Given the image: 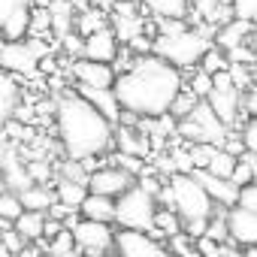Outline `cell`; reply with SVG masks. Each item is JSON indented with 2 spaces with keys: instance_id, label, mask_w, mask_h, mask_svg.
<instances>
[{
  "instance_id": "obj_28",
  "label": "cell",
  "mask_w": 257,
  "mask_h": 257,
  "mask_svg": "<svg viewBox=\"0 0 257 257\" xmlns=\"http://www.w3.org/2000/svg\"><path fill=\"white\" fill-rule=\"evenodd\" d=\"M25 212L28 209H25V203H22V197L16 191H7L4 197H0V218H4L7 224H16Z\"/></svg>"
},
{
  "instance_id": "obj_6",
  "label": "cell",
  "mask_w": 257,
  "mask_h": 257,
  "mask_svg": "<svg viewBox=\"0 0 257 257\" xmlns=\"http://www.w3.org/2000/svg\"><path fill=\"white\" fill-rule=\"evenodd\" d=\"M179 134L188 143H194V146H218V149H224V143L230 140L233 131L218 118V112L212 109V103L203 100L185 121H179Z\"/></svg>"
},
{
  "instance_id": "obj_24",
  "label": "cell",
  "mask_w": 257,
  "mask_h": 257,
  "mask_svg": "<svg viewBox=\"0 0 257 257\" xmlns=\"http://www.w3.org/2000/svg\"><path fill=\"white\" fill-rule=\"evenodd\" d=\"M46 224H49L46 212H25L13 227H16L28 242H43V239H46Z\"/></svg>"
},
{
  "instance_id": "obj_9",
  "label": "cell",
  "mask_w": 257,
  "mask_h": 257,
  "mask_svg": "<svg viewBox=\"0 0 257 257\" xmlns=\"http://www.w3.org/2000/svg\"><path fill=\"white\" fill-rule=\"evenodd\" d=\"M34 0H0V28L7 43H19L31 37Z\"/></svg>"
},
{
  "instance_id": "obj_20",
  "label": "cell",
  "mask_w": 257,
  "mask_h": 257,
  "mask_svg": "<svg viewBox=\"0 0 257 257\" xmlns=\"http://www.w3.org/2000/svg\"><path fill=\"white\" fill-rule=\"evenodd\" d=\"M49 13H52V34L58 40H67L73 34V25H79L76 22V10H73V0H52Z\"/></svg>"
},
{
  "instance_id": "obj_14",
  "label": "cell",
  "mask_w": 257,
  "mask_h": 257,
  "mask_svg": "<svg viewBox=\"0 0 257 257\" xmlns=\"http://www.w3.org/2000/svg\"><path fill=\"white\" fill-rule=\"evenodd\" d=\"M227 227H230V239L233 245H242V248H257V215L242 209V206H233L227 212Z\"/></svg>"
},
{
  "instance_id": "obj_10",
  "label": "cell",
  "mask_w": 257,
  "mask_h": 257,
  "mask_svg": "<svg viewBox=\"0 0 257 257\" xmlns=\"http://www.w3.org/2000/svg\"><path fill=\"white\" fill-rule=\"evenodd\" d=\"M0 64H4V73H13V76H22V79H31L40 73V55L31 49L28 40H19V43H4V52H0Z\"/></svg>"
},
{
  "instance_id": "obj_17",
  "label": "cell",
  "mask_w": 257,
  "mask_h": 257,
  "mask_svg": "<svg viewBox=\"0 0 257 257\" xmlns=\"http://www.w3.org/2000/svg\"><path fill=\"white\" fill-rule=\"evenodd\" d=\"M82 58L100 61V64L118 61V34H115V28H103V31L85 37V55Z\"/></svg>"
},
{
  "instance_id": "obj_22",
  "label": "cell",
  "mask_w": 257,
  "mask_h": 257,
  "mask_svg": "<svg viewBox=\"0 0 257 257\" xmlns=\"http://www.w3.org/2000/svg\"><path fill=\"white\" fill-rule=\"evenodd\" d=\"M16 79H19V76H13V73H4V79H0V118H4L7 124L16 118V112H19V97H22Z\"/></svg>"
},
{
  "instance_id": "obj_37",
  "label": "cell",
  "mask_w": 257,
  "mask_h": 257,
  "mask_svg": "<svg viewBox=\"0 0 257 257\" xmlns=\"http://www.w3.org/2000/svg\"><path fill=\"white\" fill-rule=\"evenodd\" d=\"M194 242H197L200 257H224V245H221L218 239H212V236H200V239H194Z\"/></svg>"
},
{
  "instance_id": "obj_40",
  "label": "cell",
  "mask_w": 257,
  "mask_h": 257,
  "mask_svg": "<svg viewBox=\"0 0 257 257\" xmlns=\"http://www.w3.org/2000/svg\"><path fill=\"white\" fill-rule=\"evenodd\" d=\"M242 140H245V149L257 155V115L245 121V127H242Z\"/></svg>"
},
{
  "instance_id": "obj_47",
  "label": "cell",
  "mask_w": 257,
  "mask_h": 257,
  "mask_svg": "<svg viewBox=\"0 0 257 257\" xmlns=\"http://www.w3.org/2000/svg\"><path fill=\"white\" fill-rule=\"evenodd\" d=\"M251 46H254V52H257V28H254V34H251Z\"/></svg>"
},
{
  "instance_id": "obj_5",
  "label": "cell",
  "mask_w": 257,
  "mask_h": 257,
  "mask_svg": "<svg viewBox=\"0 0 257 257\" xmlns=\"http://www.w3.org/2000/svg\"><path fill=\"white\" fill-rule=\"evenodd\" d=\"M170 188H173L176 212L182 215V221H200V218L209 221V218H215V200L197 182L194 173H176V176H170Z\"/></svg>"
},
{
  "instance_id": "obj_35",
  "label": "cell",
  "mask_w": 257,
  "mask_h": 257,
  "mask_svg": "<svg viewBox=\"0 0 257 257\" xmlns=\"http://www.w3.org/2000/svg\"><path fill=\"white\" fill-rule=\"evenodd\" d=\"M70 251H76V236H73V230H64L58 239L49 242V254H52V257H58V254H70Z\"/></svg>"
},
{
  "instance_id": "obj_23",
  "label": "cell",
  "mask_w": 257,
  "mask_h": 257,
  "mask_svg": "<svg viewBox=\"0 0 257 257\" xmlns=\"http://www.w3.org/2000/svg\"><path fill=\"white\" fill-rule=\"evenodd\" d=\"M19 197H22V203H25L28 212H46V215H49V209L58 203V194H55L49 185H31V188L22 191Z\"/></svg>"
},
{
  "instance_id": "obj_26",
  "label": "cell",
  "mask_w": 257,
  "mask_h": 257,
  "mask_svg": "<svg viewBox=\"0 0 257 257\" xmlns=\"http://www.w3.org/2000/svg\"><path fill=\"white\" fill-rule=\"evenodd\" d=\"M143 4L158 19H185L188 16V0H143Z\"/></svg>"
},
{
  "instance_id": "obj_31",
  "label": "cell",
  "mask_w": 257,
  "mask_h": 257,
  "mask_svg": "<svg viewBox=\"0 0 257 257\" xmlns=\"http://www.w3.org/2000/svg\"><path fill=\"white\" fill-rule=\"evenodd\" d=\"M200 103H203V100H200V97H197V94H194L191 88H185V91H182V94L176 97V103H173L170 115H173L176 121H185V118H188V115H191V112H194V109H197Z\"/></svg>"
},
{
  "instance_id": "obj_4",
  "label": "cell",
  "mask_w": 257,
  "mask_h": 257,
  "mask_svg": "<svg viewBox=\"0 0 257 257\" xmlns=\"http://www.w3.org/2000/svg\"><path fill=\"white\" fill-rule=\"evenodd\" d=\"M158 197H152L146 188L134 185L124 197H118V215L115 224L118 230H140V233H155L158 224Z\"/></svg>"
},
{
  "instance_id": "obj_18",
  "label": "cell",
  "mask_w": 257,
  "mask_h": 257,
  "mask_svg": "<svg viewBox=\"0 0 257 257\" xmlns=\"http://www.w3.org/2000/svg\"><path fill=\"white\" fill-rule=\"evenodd\" d=\"M4 179H7L10 191H16V194H22V191H28L31 185H37L34 176H31V170H28L25 164H19V155H16L13 146L4 149Z\"/></svg>"
},
{
  "instance_id": "obj_49",
  "label": "cell",
  "mask_w": 257,
  "mask_h": 257,
  "mask_svg": "<svg viewBox=\"0 0 257 257\" xmlns=\"http://www.w3.org/2000/svg\"><path fill=\"white\" fill-rule=\"evenodd\" d=\"M106 257H118V254H106Z\"/></svg>"
},
{
  "instance_id": "obj_46",
  "label": "cell",
  "mask_w": 257,
  "mask_h": 257,
  "mask_svg": "<svg viewBox=\"0 0 257 257\" xmlns=\"http://www.w3.org/2000/svg\"><path fill=\"white\" fill-rule=\"evenodd\" d=\"M109 4H112V0H94V7H100V10H103V7H109Z\"/></svg>"
},
{
  "instance_id": "obj_33",
  "label": "cell",
  "mask_w": 257,
  "mask_h": 257,
  "mask_svg": "<svg viewBox=\"0 0 257 257\" xmlns=\"http://www.w3.org/2000/svg\"><path fill=\"white\" fill-rule=\"evenodd\" d=\"M191 91L200 97V100H209V94L215 91V76H209L206 70H197L191 76Z\"/></svg>"
},
{
  "instance_id": "obj_42",
  "label": "cell",
  "mask_w": 257,
  "mask_h": 257,
  "mask_svg": "<svg viewBox=\"0 0 257 257\" xmlns=\"http://www.w3.org/2000/svg\"><path fill=\"white\" fill-rule=\"evenodd\" d=\"M239 206L257 215V182H254V185H245V188H242V194H239Z\"/></svg>"
},
{
  "instance_id": "obj_36",
  "label": "cell",
  "mask_w": 257,
  "mask_h": 257,
  "mask_svg": "<svg viewBox=\"0 0 257 257\" xmlns=\"http://www.w3.org/2000/svg\"><path fill=\"white\" fill-rule=\"evenodd\" d=\"M233 13H236V19L257 28V0H233Z\"/></svg>"
},
{
  "instance_id": "obj_39",
  "label": "cell",
  "mask_w": 257,
  "mask_h": 257,
  "mask_svg": "<svg viewBox=\"0 0 257 257\" xmlns=\"http://www.w3.org/2000/svg\"><path fill=\"white\" fill-rule=\"evenodd\" d=\"M206 236L218 239L221 245H224V242H233V239H230V227H227V215H224V218H212V221H209V233H206Z\"/></svg>"
},
{
  "instance_id": "obj_32",
  "label": "cell",
  "mask_w": 257,
  "mask_h": 257,
  "mask_svg": "<svg viewBox=\"0 0 257 257\" xmlns=\"http://www.w3.org/2000/svg\"><path fill=\"white\" fill-rule=\"evenodd\" d=\"M109 164H112V167H121L124 173H131L134 179H143V176H146V161L137 158V155H121V152H118L115 158H109Z\"/></svg>"
},
{
  "instance_id": "obj_44",
  "label": "cell",
  "mask_w": 257,
  "mask_h": 257,
  "mask_svg": "<svg viewBox=\"0 0 257 257\" xmlns=\"http://www.w3.org/2000/svg\"><path fill=\"white\" fill-rule=\"evenodd\" d=\"M242 109L248 112V118H254V115H257V82L242 94Z\"/></svg>"
},
{
  "instance_id": "obj_45",
  "label": "cell",
  "mask_w": 257,
  "mask_h": 257,
  "mask_svg": "<svg viewBox=\"0 0 257 257\" xmlns=\"http://www.w3.org/2000/svg\"><path fill=\"white\" fill-rule=\"evenodd\" d=\"M224 257H245L239 248H224Z\"/></svg>"
},
{
  "instance_id": "obj_30",
  "label": "cell",
  "mask_w": 257,
  "mask_h": 257,
  "mask_svg": "<svg viewBox=\"0 0 257 257\" xmlns=\"http://www.w3.org/2000/svg\"><path fill=\"white\" fill-rule=\"evenodd\" d=\"M103 28H109V25H106V16H103L100 7L85 10V13L79 16V34H82V37H91V34H97V31H103Z\"/></svg>"
},
{
  "instance_id": "obj_15",
  "label": "cell",
  "mask_w": 257,
  "mask_h": 257,
  "mask_svg": "<svg viewBox=\"0 0 257 257\" xmlns=\"http://www.w3.org/2000/svg\"><path fill=\"white\" fill-rule=\"evenodd\" d=\"M76 94H79V97H85L94 109H100L112 124H121L124 109H121V103H118L115 88H91V85H79V82H76Z\"/></svg>"
},
{
  "instance_id": "obj_16",
  "label": "cell",
  "mask_w": 257,
  "mask_h": 257,
  "mask_svg": "<svg viewBox=\"0 0 257 257\" xmlns=\"http://www.w3.org/2000/svg\"><path fill=\"white\" fill-rule=\"evenodd\" d=\"M194 176H197V182L209 191V197H212L221 209L239 206V194H242L239 185H233L230 179H218V176H212L209 170H194Z\"/></svg>"
},
{
  "instance_id": "obj_29",
  "label": "cell",
  "mask_w": 257,
  "mask_h": 257,
  "mask_svg": "<svg viewBox=\"0 0 257 257\" xmlns=\"http://www.w3.org/2000/svg\"><path fill=\"white\" fill-rule=\"evenodd\" d=\"M230 67H233L230 55H227L224 49H218V46H212V49L206 52V58L200 61V70H206L209 76H215V73H224V70H230Z\"/></svg>"
},
{
  "instance_id": "obj_11",
  "label": "cell",
  "mask_w": 257,
  "mask_h": 257,
  "mask_svg": "<svg viewBox=\"0 0 257 257\" xmlns=\"http://www.w3.org/2000/svg\"><path fill=\"white\" fill-rule=\"evenodd\" d=\"M124 121H127V124H118V127H115V143H118L121 155L149 158V155H152V149H155V143H152V137L143 131V127L137 124L140 118L124 112Z\"/></svg>"
},
{
  "instance_id": "obj_1",
  "label": "cell",
  "mask_w": 257,
  "mask_h": 257,
  "mask_svg": "<svg viewBox=\"0 0 257 257\" xmlns=\"http://www.w3.org/2000/svg\"><path fill=\"white\" fill-rule=\"evenodd\" d=\"M182 91H185L182 70L158 55L134 58L131 70H124L115 82V94H118L121 109L127 115H137V118L170 115V109Z\"/></svg>"
},
{
  "instance_id": "obj_19",
  "label": "cell",
  "mask_w": 257,
  "mask_h": 257,
  "mask_svg": "<svg viewBox=\"0 0 257 257\" xmlns=\"http://www.w3.org/2000/svg\"><path fill=\"white\" fill-rule=\"evenodd\" d=\"M82 218L88 221H100V224H112L118 215V200L112 197H100V194H88V200L82 203Z\"/></svg>"
},
{
  "instance_id": "obj_7",
  "label": "cell",
  "mask_w": 257,
  "mask_h": 257,
  "mask_svg": "<svg viewBox=\"0 0 257 257\" xmlns=\"http://www.w3.org/2000/svg\"><path fill=\"white\" fill-rule=\"evenodd\" d=\"M73 236H76V251H79V254H85V257H106V254H112V248H115L118 230H112L109 224L82 218V221L76 224Z\"/></svg>"
},
{
  "instance_id": "obj_3",
  "label": "cell",
  "mask_w": 257,
  "mask_h": 257,
  "mask_svg": "<svg viewBox=\"0 0 257 257\" xmlns=\"http://www.w3.org/2000/svg\"><path fill=\"white\" fill-rule=\"evenodd\" d=\"M209 49H212L209 34L182 31V34H158L152 55L170 61V64L179 67V70H194V67H200V61L206 58Z\"/></svg>"
},
{
  "instance_id": "obj_34",
  "label": "cell",
  "mask_w": 257,
  "mask_h": 257,
  "mask_svg": "<svg viewBox=\"0 0 257 257\" xmlns=\"http://www.w3.org/2000/svg\"><path fill=\"white\" fill-rule=\"evenodd\" d=\"M49 31H52V13H49V7H37L34 10V22H31V37H43L46 40Z\"/></svg>"
},
{
  "instance_id": "obj_8",
  "label": "cell",
  "mask_w": 257,
  "mask_h": 257,
  "mask_svg": "<svg viewBox=\"0 0 257 257\" xmlns=\"http://www.w3.org/2000/svg\"><path fill=\"white\" fill-rule=\"evenodd\" d=\"M115 254L118 257H176L170 245H164L158 236L140 233V230H118Z\"/></svg>"
},
{
  "instance_id": "obj_25",
  "label": "cell",
  "mask_w": 257,
  "mask_h": 257,
  "mask_svg": "<svg viewBox=\"0 0 257 257\" xmlns=\"http://www.w3.org/2000/svg\"><path fill=\"white\" fill-rule=\"evenodd\" d=\"M55 194H58V203H67V206H73V209H82V203L88 200L91 188H88V185H82V182L58 179V185H55Z\"/></svg>"
},
{
  "instance_id": "obj_12",
  "label": "cell",
  "mask_w": 257,
  "mask_h": 257,
  "mask_svg": "<svg viewBox=\"0 0 257 257\" xmlns=\"http://www.w3.org/2000/svg\"><path fill=\"white\" fill-rule=\"evenodd\" d=\"M88 188H91V194H100V197H112V200H118V197H124L127 191L134 188V176H131V173H124L121 167H100V170L91 173Z\"/></svg>"
},
{
  "instance_id": "obj_27",
  "label": "cell",
  "mask_w": 257,
  "mask_h": 257,
  "mask_svg": "<svg viewBox=\"0 0 257 257\" xmlns=\"http://www.w3.org/2000/svg\"><path fill=\"white\" fill-rule=\"evenodd\" d=\"M236 164H239V158H236V155H230L227 149H215L212 164H209V173H212V176H218V179H230V182H233Z\"/></svg>"
},
{
  "instance_id": "obj_21",
  "label": "cell",
  "mask_w": 257,
  "mask_h": 257,
  "mask_svg": "<svg viewBox=\"0 0 257 257\" xmlns=\"http://www.w3.org/2000/svg\"><path fill=\"white\" fill-rule=\"evenodd\" d=\"M251 28H254V25H248V22H242V19H233L230 25H224V28L218 31V49H224L227 55L236 52L245 40H251V34H254Z\"/></svg>"
},
{
  "instance_id": "obj_43",
  "label": "cell",
  "mask_w": 257,
  "mask_h": 257,
  "mask_svg": "<svg viewBox=\"0 0 257 257\" xmlns=\"http://www.w3.org/2000/svg\"><path fill=\"white\" fill-rule=\"evenodd\" d=\"M28 170H31V176H34V182H37V185H46V182H49V176H52V167H49V164H43V161H31V164H28Z\"/></svg>"
},
{
  "instance_id": "obj_2",
  "label": "cell",
  "mask_w": 257,
  "mask_h": 257,
  "mask_svg": "<svg viewBox=\"0 0 257 257\" xmlns=\"http://www.w3.org/2000/svg\"><path fill=\"white\" fill-rule=\"evenodd\" d=\"M55 127L67 158L88 161L100 158L115 143V127L100 109H94L79 94H61L55 100Z\"/></svg>"
},
{
  "instance_id": "obj_48",
  "label": "cell",
  "mask_w": 257,
  "mask_h": 257,
  "mask_svg": "<svg viewBox=\"0 0 257 257\" xmlns=\"http://www.w3.org/2000/svg\"><path fill=\"white\" fill-rule=\"evenodd\" d=\"M58 257H85V254H79V251H70V254H58Z\"/></svg>"
},
{
  "instance_id": "obj_41",
  "label": "cell",
  "mask_w": 257,
  "mask_h": 257,
  "mask_svg": "<svg viewBox=\"0 0 257 257\" xmlns=\"http://www.w3.org/2000/svg\"><path fill=\"white\" fill-rule=\"evenodd\" d=\"M230 73H233V82H236V88H239V91H242V88L248 91V88L254 85V82H251V73H248V64H233V67H230Z\"/></svg>"
},
{
  "instance_id": "obj_13",
  "label": "cell",
  "mask_w": 257,
  "mask_h": 257,
  "mask_svg": "<svg viewBox=\"0 0 257 257\" xmlns=\"http://www.w3.org/2000/svg\"><path fill=\"white\" fill-rule=\"evenodd\" d=\"M73 79L79 85H91V88H115L118 82V70L112 64H100V61H88V58H79L73 61Z\"/></svg>"
},
{
  "instance_id": "obj_38",
  "label": "cell",
  "mask_w": 257,
  "mask_h": 257,
  "mask_svg": "<svg viewBox=\"0 0 257 257\" xmlns=\"http://www.w3.org/2000/svg\"><path fill=\"white\" fill-rule=\"evenodd\" d=\"M0 239H4V245H7L13 254H25V242H28V239H25V236H22L16 227H7Z\"/></svg>"
}]
</instances>
